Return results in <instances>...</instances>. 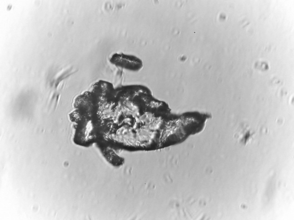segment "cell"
Wrapping results in <instances>:
<instances>
[{
  "instance_id": "obj_1",
  "label": "cell",
  "mask_w": 294,
  "mask_h": 220,
  "mask_svg": "<svg viewBox=\"0 0 294 220\" xmlns=\"http://www.w3.org/2000/svg\"><path fill=\"white\" fill-rule=\"evenodd\" d=\"M110 61L117 66L130 71H138L143 67L142 62L140 58L133 55L123 53L114 54Z\"/></svg>"
},
{
  "instance_id": "obj_2",
  "label": "cell",
  "mask_w": 294,
  "mask_h": 220,
  "mask_svg": "<svg viewBox=\"0 0 294 220\" xmlns=\"http://www.w3.org/2000/svg\"><path fill=\"white\" fill-rule=\"evenodd\" d=\"M255 133L247 125L241 126L237 134V138L240 144L246 146L254 137Z\"/></svg>"
},
{
  "instance_id": "obj_3",
  "label": "cell",
  "mask_w": 294,
  "mask_h": 220,
  "mask_svg": "<svg viewBox=\"0 0 294 220\" xmlns=\"http://www.w3.org/2000/svg\"><path fill=\"white\" fill-rule=\"evenodd\" d=\"M107 149L103 151V156L110 163L112 164L115 163V161L116 160V159L119 158L113 151L109 149Z\"/></svg>"
}]
</instances>
